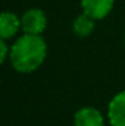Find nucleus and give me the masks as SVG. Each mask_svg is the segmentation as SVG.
I'll use <instances>...</instances> for the list:
<instances>
[{
  "mask_svg": "<svg viewBox=\"0 0 125 126\" xmlns=\"http://www.w3.org/2000/svg\"><path fill=\"white\" fill-rule=\"evenodd\" d=\"M47 27V16L41 9L32 7L28 9L21 16V30L24 34H32V35H41Z\"/></svg>",
  "mask_w": 125,
  "mask_h": 126,
  "instance_id": "obj_2",
  "label": "nucleus"
},
{
  "mask_svg": "<svg viewBox=\"0 0 125 126\" xmlns=\"http://www.w3.org/2000/svg\"><path fill=\"white\" fill-rule=\"evenodd\" d=\"M7 51H10V50L7 48L6 40H0V62L1 63L7 59Z\"/></svg>",
  "mask_w": 125,
  "mask_h": 126,
  "instance_id": "obj_8",
  "label": "nucleus"
},
{
  "mask_svg": "<svg viewBox=\"0 0 125 126\" xmlns=\"http://www.w3.org/2000/svg\"><path fill=\"white\" fill-rule=\"evenodd\" d=\"M115 0H81V9L84 13L99 21L106 18L113 9Z\"/></svg>",
  "mask_w": 125,
  "mask_h": 126,
  "instance_id": "obj_3",
  "label": "nucleus"
},
{
  "mask_svg": "<svg viewBox=\"0 0 125 126\" xmlns=\"http://www.w3.org/2000/svg\"><path fill=\"white\" fill-rule=\"evenodd\" d=\"M74 126H104V119L97 109L83 107L74 116Z\"/></svg>",
  "mask_w": 125,
  "mask_h": 126,
  "instance_id": "obj_5",
  "label": "nucleus"
},
{
  "mask_svg": "<svg viewBox=\"0 0 125 126\" xmlns=\"http://www.w3.org/2000/svg\"><path fill=\"white\" fill-rule=\"evenodd\" d=\"M21 30V18L12 12H3L0 18V37L1 40H9L16 35Z\"/></svg>",
  "mask_w": 125,
  "mask_h": 126,
  "instance_id": "obj_6",
  "label": "nucleus"
},
{
  "mask_svg": "<svg viewBox=\"0 0 125 126\" xmlns=\"http://www.w3.org/2000/svg\"><path fill=\"white\" fill-rule=\"evenodd\" d=\"M47 56V44L41 35L24 34L10 47L9 59L19 73H31L38 69Z\"/></svg>",
  "mask_w": 125,
  "mask_h": 126,
  "instance_id": "obj_1",
  "label": "nucleus"
},
{
  "mask_svg": "<svg viewBox=\"0 0 125 126\" xmlns=\"http://www.w3.org/2000/svg\"><path fill=\"white\" fill-rule=\"evenodd\" d=\"M94 22H96V19H93L91 16H88L87 13L83 12L81 15H78V16L74 19V24H72L74 32H75L78 37H81V38L88 37V35L94 31Z\"/></svg>",
  "mask_w": 125,
  "mask_h": 126,
  "instance_id": "obj_7",
  "label": "nucleus"
},
{
  "mask_svg": "<svg viewBox=\"0 0 125 126\" xmlns=\"http://www.w3.org/2000/svg\"><path fill=\"white\" fill-rule=\"evenodd\" d=\"M107 119L112 126H125V90L110 100L107 106Z\"/></svg>",
  "mask_w": 125,
  "mask_h": 126,
  "instance_id": "obj_4",
  "label": "nucleus"
}]
</instances>
